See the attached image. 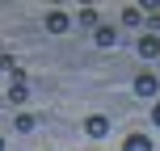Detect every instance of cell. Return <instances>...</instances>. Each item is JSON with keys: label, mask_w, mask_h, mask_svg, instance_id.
I'll list each match as a JSON object with an SVG mask.
<instances>
[{"label": "cell", "mask_w": 160, "mask_h": 151, "mask_svg": "<svg viewBox=\"0 0 160 151\" xmlns=\"http://www.w3.org/2000/svg\"><path fill=\"white\" fill-rule=\"evenodd\" d=\"M97 46H118V25H97Z\"/></svg>", "instance_id": "obj_6"}, {"label": "cell", "mask_w": 160, "mask_h": 151, "mask_svg": "<svg viewBox=\"0 0 160 151\" xmlns=\"http://www.w3.org/2000/svg\"><path fill=\"white\" fill-rule=\"evenodd\" d=\"M80 25H97V8H80Z\"/></svg>", "instance_id": "obj_9"}, {"label": "cell", "mask_w": 160, "mask_h": 151, "mask_svg": "<svg viewBox=\"0 0 160 151\" xmlns=\"http://www.w3.org/2000/svg\"><path fill=\"white\" fill-rule=\"evenodd\" d=\"M0 72H4V67H0Z\"/></svg>", "instance_id": "obj_12"}, {"label": "cell", "mask_w": 160, "mask_h": 151, "mask_svg": "<svg viewBox=\"0 0 160 151\" xmlns=\"http://www.w3.org/2000/svg\"><path fill=\"white\" fill-rule=\"evenodd\" d=\"M68 25H72V21H68L63 8H51V13H47V30H51V34H63Z\"/></svg>", "instance_id": "obj_5"}, {"label": "cell", "mask_w": 160, "mask_h": 151, "mask_svg": "<svg viewBox=\"0 0 160 151\" xmlns=\"http://www.w3.org/2000/svg\"><path fill=\"white\" fill-rule=\"evenodd\" d=\"M118 25H131V30H135V25H143V8L127 4V8H122V21H118Z\"/></svg>", "instance_id": "obj_7"}, {"label": "cell", "mask_w": 160, "mask_h": 151, "mask_svg": "<svg viewBox=\"0 0 160 151\" xmlns=\"http://www.w3.org/2000/svg\"><path fill=\"white\" fill-rule=\"evenodd\" d=\"M122 151H156L152 147V134H139V130L127 134V139H122Z\"/></svg>", "instance_id": "obj_4"}, {"label": "cell", "mask_w": 160, "mask_h": 151, "mask_svg": "<svg viewBox=\"0 0 160 151\" xmlns=\"http://www.w3.org/2000/svg\"><path fill=\"white\" fill-rule=\"evenodd\" d=\"M17 130H21V134H30L34 126H38V118H34V113H17V122H13Z\"/></svg>", "instance_id": "obj_8"}, {"label": "cell", "mask_w": 160, "mask_h": 151, "mask_svg": "<svg viewBox=\"0 0 160 151\" xmlns=\"http://www.w3.org/2000/svg\"><path fill=\"white\" fill-rule=\"evenodd\" d=\"M84 134H88V139H105V134H110V118H105V113L84 118Z\"/></svg>", "instance_id": "obj_1"}, {"label": "cell", "mask_w": 160, "mask_h": 151, "mask_svg": "<svg viewBox=\"0 0 160 151\" xmlns=\"http://www.w3.org/2000/svg\"><path fill=\"white\" fill-rule=\"evenodd\" d=\"M0 151H4V139H0Z\"/></svg>", "instance_id": "obj_11"}, {"label": "cell", "mask_w": 160, "mask_h": 151, "mask_svg": "<svg viewBox=\"0 0 160 151\" xmlns=\"http://www.w3.org/2000/svg\"><path fill=\"white\" fill-rule=\"evenodd\" d=\"M135 50H139V59H156L160 55V38L156 34H143V38L135 42Z\"/></svg>", "instance_id": "obj_3"}, {"label": "cell", "mask_w": 160, "mask_h": 151, "mask_svg": "<svg viewBox=\"0 0 160 151\" xmlns=\"http://www.w3.org/2000/svg\"><path fill=\"white\" fill-rule=\"evenodd\" d=\"M135 92H139V97H156V92H160L156 72H139V76H135Z\"/></svg>", "instance_id": "obj_2"}, {"label": "cell", "mask_w": 160, "mask_h": 151, "mask_svg": "<svg viewBox=\"0 0 160 151\" xmlns=\"http://www.w3.org/2000/svg\"><path fill=\"white\" fill-rule=\"evenodd\" d=\"M152 122H156V126H160V101L152 105Z\"/></svg>", "instance_id": "obj_10"}]
</instances>
